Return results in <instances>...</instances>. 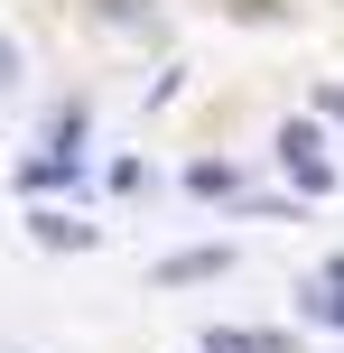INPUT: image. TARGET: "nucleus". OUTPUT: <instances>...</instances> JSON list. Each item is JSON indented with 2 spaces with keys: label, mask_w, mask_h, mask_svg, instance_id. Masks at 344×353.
<instances>
[{
  "label": "nucleus",
  "mask_w": 344,
  "mask_h": 353,
  "mask_svg": "<svg viewBox=\"0 0 344 353\" xmlns=\"http://www.w3.org/2000/svg\"><path fill=\"white\" fill-rule=\"evenodd\" d=\"M279 168L298 176V195H335V159H326V130L298 112V121H279Z\"/></svg>",
  "instance_id": "f257e3e1"
},
{
  "label": "nucleus",
  "mask_w": 344,
  "mask_h": 353,
  "mask_svg": "<svg viewBox=\"0 0 344 353\" xmlns=\"http://www.w3.org/2000/svg\"><path fill=\"white\" fill-rule=\"evenodd\" d=\"M28 242L37 251H93L103 223H84V214H65V205H28Z\"/></svg>",
  "instance_id": "f03ea898"
},
{
  "label": "nucleus",
  "mask_w": 344,
  "mask_h": 353,
  "mask_svg": "<svg viewBox=\"0 0 344 353\" xmlns=\"http://www.w3.org/2000/svg\"><path fill=\"white\" fill-rule=\"evenodd\" d=\"M223 270H233V251L196 242V251H168V261H159V288H196V279H223Z\"/></svg>",
  "instance_id": "7ed1b4c3"
},
{
  "label": "nucleus",
  "mask_w": 344,
  "mask_h": 353,
  "mask_svg": "<svg viewBox=\"0 0 344 353\" xmlns=\"http://www.w3.org/2000/svg\"><path fill=\"white\" fill-rule=\"evenodd\" d=\"M10 176H19V195H56V186L74 195V186H84V159H65V149H47V159H19Z\"/></svg>",
  "instance_id": "20e7f679"
},
{
  "label": "nucleus",
  "mask_w": 344,
  "mask_h": 353,
  "mask_svg": "<svg viewBox=\"0 0 344 353\" xmlns=\"http://www.w3.org/2000/svg\"><path fill=\"white\" fill-rule=\"evenodd\" d=\"M196 353H289V335H270V325H205Z\"/></svg>",
  "instance_id": "39448f33"
},
{
  "label": "nucleus",
  "mask_w": 344,
  "mask_h": 353,
  "mask_svg": "<svg viewBox=\"0 0 344 353\" xmlns=\"http://www.w3.org/2000/svg\"><path fill=\"white\" fill-rule=\"evenodd\" d=\"M298 316H307V325H335V335H344V279H307V288H298Z\"/></svg>",
  "instance_id": "423d86ee"
},
{
  "label": "nucleus",
  "mask_w": 344,
  "mask_h": 353,
  "mask_svg": "<svg viewBox=\"0 0 344 353\" xmlns=\"http://www.w3.org/2000/svg\"><path fill=\"white\" fill-rule=\"evenodd\" d=\"M186 186H196V195H242V176L223 168V159H196V168H186Z\"/></svg>",
  "instance_id": "0eeeda50"
},
{
  "label": "nucleus",
  "mask_w": 344,
  "mask_h": 353,
  "mask_svg": "<svg viewBox=\"0 0 344 353\" xmlns=\"http://www.w3.org/2000/svg\"><path fill=\"white\" fill-rule=\"evenodd\" d=\"M307 103H316V112H326V121H344V84H316V93H307Z\"/></svg>",
  "instance_id": "6e6552de"
},
{
  "label": "nucleus",
  "mask_w": 344,
  "mask_h": 353,
  "mask_svg": "<svg viewBox=\"0 0 344 353\" xmlns=\"http://www.w3.org/2000/svg\"><path fill=\"white\" fill-rule=\"evenodd\" d=\"M0 84H19V56H10V47H0Z\"/></svg>",
  "instance_id": "1a4fd4ad"
}]
</instances>
